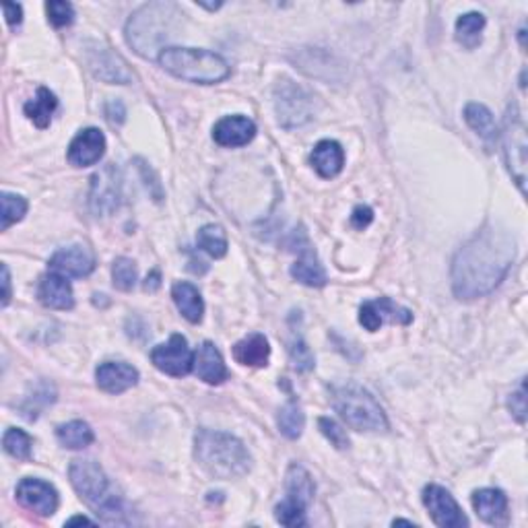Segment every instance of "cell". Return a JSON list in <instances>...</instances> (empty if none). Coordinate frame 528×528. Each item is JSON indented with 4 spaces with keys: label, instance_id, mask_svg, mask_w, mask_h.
Here are the masks:
<instances>
[{
    "label": "cell",
    "instance_id": "6da1fadb",
    "mask_svg": "<svg viewBox=\"0 0 528 528\" xmlns=\"http://www.w3.org/2000/svg\"><path fill=\"white\" fill-rule=\"evenodd\" d=\"M514 258L516 240L508 229L481 227L452 260V292L465 302L489 295L505 279Z\"/></svg>",
    "mask_w": 528,
    "mask_h": 528
},
{
    "label": "cell",
    "instance_id": "7a4b0ae2",
    "mask_svg": "<svg viewBox=\"0 0 528 528\" xmlns=\"http://www.w3.org/2000/svg\"><path fill=\"white\" fill-rule=\"evenodd\" d=\"M184 13L176 3L155 0L143 5L132 14L126 24V42L147 61H158L163 50V43L172 40L180 29Z\"/></svg>",
    "mask_w": 528,
    "mask_h": 528
},
{
    "label": "cell",
    "instance_id": "3957f363",
    "mask_svg": "<svg viewBox=\"0 0 528 528\" xmlns=\"http://www.w3.org/2000/svg\"><path fill=\"white\" fill-rule=\"evenodd\" d=\"M195 456L200 468L215 479H240L252 468V456L235 436L226 431L198 429Z\"/></svg>",
    "mask_w": 528,
    "mask_h": 528
},
{
    "label": "cell",
    "instance_id": "277c9868",
    "mask_svg": "<svg viewBox=\"0 0 528 528\" xmlns=\"http://www.w3.org/2000/svg\"><path fill=\"white\" fill-rule=\"evenodd\" d=\"M69 479L74 492L85 504L91 505L95 514L111 524L126 523L124 504L111 492L106 473L95 460H72L69 466Z\"/></svg>",
    "mask_w": 528,
    "mask_h": 528
},
{
    "label": "cell",
    "instance_id": "5b68a950",
    "mask_svg": "<svg viewBox=\"0 0 528 528\" xmlns=\"http://www.w3.org/2000/svg\"><path fill=\"white\" fill-rule=\"evenodd\" d=\"M158 61L169 74L188 83L213 85L229 77L226 58L209 50L169 46L161 52Z\"/></svg>",
    "mask_w": 528,
    "mask_h": 528
},
{
    "label": "cell",
    "instance_id": "8992f818",
    "mask_svg": "<svg viewBox=\"0 0 528 528\" xmlns=\"http://www.w3.org/2000/svg\"><path fill=\"white\" fill-rule=\"evenodd\" d=\"M331 398L334 411L341 415V419L351 429L374 431V434L389 429V419H386L384 408L360 384L347 382L332 386Z\"/></svg>",
    "mask_w": 528,
    "mask_h": 528
},
{
    "label": "cell",
    "instance_id": "52a82bcc",
    "mask_svg": "<svg viewBox=\"0 0 528 528\" xmlns=\"http://www.w3.org/2000/svg\"><path fill=\"white\" fill-rule=\"evenodd\" d=\"M314 494L316 485L312 475L302 465H292L285 475V500L274 508V518L283 526H303Z\"/></svg>",
    "mask_w": 528,
    "mask_h": 528
},
{
    "label": "cell",
    "instance_id": "ba28073f",
    "mask_svg": "<svg viewBox=\"0 0 528 528\" xmlns=\"http://www.w3.org/2000/svg\"><path fill=\"white\" fill-rule=\"evenodd\" d=\"M502 139L504 158L508 163V169L520 192L526 190V166H528V143H526V124L520 116L516 106H510L508 114L504 118V129L497 132Z\"/></svg>",
    "mask_w": 528,
    "mask_h": 528
},
{
    "label": "cell",
    "instance_id": "9c48e42d",
    "mask_svg": "<svg viewBox=\"0 0 528 528\" xmlns=\"http://www.w3.org/2000/svg\"><path fill=\"white\" fill-rule=\"evenodd\" d=\"M316 98L302 85L281 79L274 87V111L283 129H297L310 122L316 114Z\"/></svg>",
    "mask_w": 528,
    "mask_h": 528
},
{
    "label": "cell",
    "instance_id": "30bf717a",
    "mask_svg": "<svg viewBox=\"0 0 528 528\" xmlns=\"http://www.w3.org/2000/svg\"><path fill=\"white\" fill-rule=\"evenodd\" d=\"M85 61L89 71L98 79L106 81V83L126 85L132 83V79H135V74L129 69V62L116 50L106 46V43H89V48L85 50Z\"/></svg>",
    "mask_w": 528,
    "mask_h": 528
},
{
    "label": "cell",
    "instance_id": "8fae6325",
    "mask_svg": "<svg viewBox=\"0 0 528 528\" xmlns=\"http://www.w3.org/2000/svg\"><path fill=\"white\" fill-rule=\"evenodd\" d=\"M151 361L163 374L174 378L188 376L195 370V353L182 334H172L168 343L155 347L151 351Z\"/></svg>",
    "mask_w": 528,
    "mask_h": 528
},
{
    "label": "cell",
    "instance_id": "7c38bea8",
    "mask_svg": "<svg viewBox=\"0 0 528 528\" xmlns=\"http://www.w3.org/2000/svg\"><path fill=\"white\" fill-rule=\"evenodd\" d=\"M423 504H426L431 520H434L437 526H442V528L468 526V520L465 516L463 508H460L458 502L452 497L448 489H444L442 485L431 483V485L423 489Z\"/></svg>",
    "mask_w": 528,
    "mask_h": 528
},
{
    "label": "cell",
    "instance_id": "4fadbf2b",
    "mask_svg": "<svg viewBox=\"0 0 528 528\" xmlns=\"http://www.w3.org/2000/svg\"><path fill=\"white\" fill-rule=\"evenodd\" d=\"M122 197V180L116 166L108 163L100 169L91 180V192H89V205L95 215H110L118 209Z\"/></svg>",
    "mask_w": 528,
    "mask_h": 528
},
{
    "label": "cell",
    "instance_id": "5bb4252c",
    "mask_svg": "<svg viewBox=\"0 0 528 528\" xmlns=\"http://www.w3.org/2000/svg\"><path fill=\"white\" fill-rule=\"evenodd\" d=\"M389 324H411L413 322V312L398 306L397 302H392L390 297H378V300H370L360 308V324L370 332L380 331L382 326Z\"/></svg>",
    "mask_w": 528,
    "mask_h": 528
},
{
    "label": "cell",
    "instance_id": "9a60e30c",
    "mask_svg": "<svg viewBox=\"0 0 528 528\" xmlns=\"http://www.w3.org/2000/svg\"><path fill=\"white\" fill-rule=\"evenodd\" d=\"M292 248L300 252V258H297L295 264L292 266V277L295 281H300L302 285L324 287L326 281H329V277H326L324 266L320 264V260L316 256L314 248L310 246L306 234L300 232V237H297V234H293Z\"/></svg>",
    "mask_w": 528,
    "mask_h": 528
},
{
    "label": "cell",
    "instance_id": "2e32d148",
    "mask_svg": "<svg viewBox=\"0 0 528 528\" xmlns=\"http://www.w3.org/2000/svg\"><path fill=\"white\" fill-rule=\"evenodd\" d=\"M17 502L40 516H52L58 510V492L48 481L27 477L17 485Z\"/></svg>",
    "mask_w": 528,
    "mask_h": 528
},
{
    "label": "cell",
    "instance_id": "e0dca14e",
    "mask_svg": "<svg viewBox=\"0 0 528 528\" xmlns=\"http://www.w3.org/2000/svg\"><path fill=\"white\" fill-rule=\"evenodd\" d=\"M50 269L54 273H61L64 277L83 279L89 277L95 269V256L87 246H69L54 252L50 258Z\"/></svg>",
    "mask_w": 528,
    "mask_h": 528
},
{
    "label": "cell",
    "instance_id": "ac0fdd59",
    "mask_svg": "<svg viewBox=\"0 0 528 528\" xmlns=\"http://www.w3.org/2000/svg\"><path fill=\"white\" fill-rule=\"evenodd\" d=\"M106 153V137L100 129H85L71 140L69 161L74 168L95 166Z\"/></svg>",
    "mask_w": 528,
    "mask_h": 528
},
{
    "label": "cell",
    "instance_id": "d6986e66",
    "mask_svg": "<svg viewBox=\"0 0 528 528\" xmlns=\"http://www.w3.org/2000/svg\"><path fill=\"white\" fill-rule=\"evenodd\" d=\"M98 386L108 394H122L139 382V370L124 361H106L95 370Z\"/></svg>",
    "mask_w": 528,
    "mask_h": 528
},
{
    "label": "cell",
    "instance_id": "ffe728a7",
    "mask_svg": "<svg viewBox=\"0 0 528 528\" xmlns=\"http://www.w3.org/2000/svg\"><path fill=\"white\" fill-rule=\"evenodd\" d=\"M256 137V124L246 116H226L215 124L213 139L221 147H244Z\"/></svg>",
    "mask_w": 528,
    "mask_h": 528
},
{
    "label": "cell",
    "instance_id": "44dd1931",
    "mask_svg": "<svg viewBox=\"0 0 528 528\" xmlns=\"http://www.w3.org/2000/svg\"><path fill=\"white\" fill-rule=\"evenodd\" d=\"M473 508L487 524L505 526L510 520L508 497H505L502 489H477L473 494Z\"/></svg>",
    "mask_w": 528,
    "mask_h": 528
},
{
    "label": "cell",
    "instance_id": "7402d4cb",
    "mask_svg": "<svg viewBox=\"0 0 528 528\" xmlns=\"http://www.w3.org/2000/svg\"><path fill=\"white\" fill-rule=\"evenodd\" d=\"M37 300L52 310H72L74 295L71 283L61 273H48L37 285Z\"/></svg>",
    "mask_w": 528,
    "mask_h": 528
},
{
    "label": "cell",
    "instance_id": "603a6c76",
    "mask_svg": "<svg viewBox=\"0 0 528 528\" xmlns=\"http://www.w3.org/2000/svg\"><path fill=\"white\" fill-rule=\"evenodd\" d=\"M195 374L206 384H223L227 380L226 361L211 341H205L195 353Z\"/></svg>",
    "mask_w": 528,
    "mask_h": 528
},
{
    "label": "cell",
    "instance_id": "cb8c5ba5",
    "mask_svg": "<svg viewBox=\"0 0 528 528\" xmlns=\"http://www.w3.org/2000/svg\"><path fill=\"white\" fill-rule=\"evenodd\" d=\"M312 166L318 172V176L326 178H337L341 172H343L345 166V151L337 140H320V143L314 147L312 151Z\"/></svg>",
    "mask_w": 528,
    "mask_h": 528
},
{
    "label": "cell",
    "instance_id": "d4e9b609",
    "mask_svg": "<svg viewBox=\"0 0 528 528\" xmlns=\"http://www.w3.org/2000/svg\"><path fill=\"white\" fill-rule=\"evenodd\" d=\"M234 357L240 366L248 368H264L271 357V345L264 334L252 332L246 339L237 341L234 347Z\"/></svg>",
    "mask_w": 528,
    "mask_h": 528
},
{
    "label": "cell",
    "instance_id": "484cf974",
    "mask_svg": "<svg viewBox=\"0 0 528 528\" xmlns=\"http://www.w3.org/2000/svg\"><path fill=\"white\" fill-rule=\"evenodd\" d=\"M172 297L178 310H180V314L188 320L190 324H198L200 320H203V314H205L203 295H200V292L192 285V283H186V281L174 283Z\"/></svg>",
    "mask_w": 528,
    "mask_h": 528
},
{
    "label": "cell",
    "instance_id": "4316f807",
    "mask_svg": "<svg viewBox=\"0 0 528 528\" xmlns=\"http://www.w3.org/2000/svg\"><path fill=\"white\" fill-rule=\"evenodd\" d=\"M58 108L56 95L46 87L37 89L35 98L29 100L25 103V116L32 120L37 129H48L52 122V114H54Z\"/></svg>",
    "mask_w": 528,
    "mask_h": 528
},
{
    "label": "cell",
    "instance_id": "83f0119b",
    "mask_svg": "<svg viewBox=\"0 0 528 528\" xmlns=\"http://www.w3.org/2000/svg\"><path fill=\"white\" fill-rule=\"evenodd\" d=\"M56 437L64 448L83 450L95 440L93 429L85 421H69L56 427Z\"/></svg>",
    "mask_w": 528,
    "mask_h": 528
},
{
    "label": "cell",
    "instance_id": "f1b7e54d",
    "mask_svg": "<svg viewBox=\"0 0 528 528\" xmlns=\"http://www.w3.org/2000/svg\"><path fill=\"white\" fill-rule=\"evenodd\" d=\"M465 120L479 137H483L485 140H494L497 137L495 118L492 111H489V108L483 106V103H468V106L465 108Z\"/></svg>",
    "mask_w": 528,
    "mask_h": 528
},
{
    "label": "cell",
    "instance_id": "f546056e",
    "mask_svg": "<svg viewBox=\"0 0 528 528\" xmlns=\"http://www.w3.org/2000/svg\"><path fill=\"white\" fill-rule=\"evenodd\" d=\"M277 427L287 440H297L303 434V427H306V415H303L302 407L295 403V400H289L287 405L281 407V411L277 415Z\"/></svg>",
    "mask_w": 528,
    "mask_h": 528
},
{
    "label": "cell",
    "instance_id": "4dcf8cb0",
    "mask_svg": "<svg viewBox=\"0 0 528 528\" xmlns=\"http://www.w3.org/2000/svg\"><path fill=\"white\" fill-rule=\"evenodd\" d=\"M483 29H485V17L481 13H466L456 21V40L468 50L477 48Z\"/></svg>",
    "mask_w": 528,
    "mask_h": 528
},
{
    "label": "cell",
    "instance_id": "1f68e13d",
    "mask_svg": "<svg viewBox=\"0 0 528 528\" xmlns=\"http://www.w3.org/2000/svg\"><path fill=\"white\" fill-rule=\"evenodd\" d=\"M197 244L198 248L206 252V254L213 256V258H223L227 254V235H226V229L221 226H205L200 227V232L197 235Z\"/></svg>",
    "mask_w": 528,
    "mask_h": 528
},
{
    "label": "cell",
    "instance_id": "d6a6232c",
    "mask_svg": "<svg viewBox=\"0 0 528 528\" xmlns=\"http://www.w3.org/2000/svg\"><path fill=\"white\" fill-rule=\"evenodd\" d=\"M3 448H5L6 455H11L13 458L29 460V458H32L34 440L25 434L24 429L9 427L5 431V436H3Z\"/></svg>",
    "mask_w": 528,
    "mask_h": 528
},
{
    "label": "cell",
    "instance_id": "836d02e7",
    "mask_svg": "<svg viewBox=\"0 0 528 528\" xmlns=\"http://www.w3.org/2000/svg\"><path fill=\"white\" fill-rule=\"evenodd\" d=\"M0 205H3V215H0V229L6 232L13 223H17L25 217L27 213V200L19 195H11V192H3L0 195Z\"/></svg>",
    "mask_w": 528,
    "mask_h": 528
},
{
    "label": "cell",
    "instance_id": "e575fe53",
    "mask_svg": "<svg viewBox=\"0 0 528 528\" xmlns=\"http://www.w3.org/2000/svg\"><path fill=\"white\" fill-rule=\"evenodd\" d=\"M111 279H114L116 289H120V292H132L139 279L135 260H130L126 256L116 258L114 266H111Z\"/></svg>",
    "mask_w": 528,
    "mask_h": 528
},
{
    "label": "cell",
    "instance_id": "d590c367",
    "mask_svg": "<svg viewBox=\"0 0 528 528\" xmlns=\"http://www.w3.org/2000/svg\"><path fill=\"white\" fill-rule=\"evenodd\" d=\"M56 400V392L52 389L50 384H42L40 389H37L32 397H27L25 405H24V415L27 419H35L40 411L46 405H52Z\"/></svg>",
    "mask_w": 528,
    "mask_h": 528
},
{
    "label": "cell",
    "instance_id": "8d00e7d4",
    "mask_svg": "<svg viewBox=\"0 0 528 528\" xmlns=\"http://www.w3.org/2000/svg\"><path fill=\"white\" fill-rule=\"evenodd\" d=\"M289 360H292L293 370L302 371V374H306V371H312L316 366L314 353L310 351V347L303 343L302 339H293L292 341V345H289Z\"/></svg>",
    "mask_w": 528,
    "mask_h": 528
},
{
    "label": "cell",
    "instance_id": "74e56055",
    "mask_svg": "<svg viewBox=\"0 0 528 528\" xmlns=\"http://www.w3.org/2000/svg\"><path fill=\"white\" fill-rule=\"evenodd\" d=\"M48 19L54 27H66L74 21V9L71 3H64V0H50L46 5Z\"/></svg>",
    "mask_w": 528,
    "mask_h": 528
},
{
    "label": "cell",
    "instance_id": "f35d334b",
    "mask_svg": "<svg viewBox=\"0 0 528 528\" xmlns=\"http://www.w3.org/2000/svg\"><path fill=\"white\" fill-rule=\"evenodd\" d=\"M318 427H320V431H322V434L326 437H329L334 448H339V450L349 448V436H347V431L343 427H341L337 421L331 419V418H320L318 419Z\"/></svg>",
    "mask_w": 528,
    "mask_h": 528
},
{
    "label": "cell",
    "instance_id": "ab89813d",
    "mask_svg": "<svg viewBox=\"0 0 528 528\" xmlns=\"http://www.w3.org/2000/svg\"><path fill=\"white\" fill-rule=\"evenodd\" d=\"M508 407H510V411H512V415H514L518 423L526 421V390H524V384L520 386L518 392L510 394Z\"/></svg>",
    "mask_w": 528,
    "mask_h": 528
},
{
    "label": "cell",
    "instance_id": "60d3db41",
    "mask_svg": "<svg viewBox=\"0 0 528 528\" xmlns=\"http://www.w3.org/2000/svg\"><path fill=\"white\" fill-rule=\"evenodd\" d=\"M371 221H374V211H371L370 206H363V205L355 206V211L351 215V226L355 229H366Z\"/></svg>",
    "mask_w": 528,
    "mask_h": 528
},
{
    "label": "cell",
    "instance_id": "b9f144b4",
    "mask_svg": "<svg viewBox=\"0 0 528 528\" xmlns=\"http://www.w3.org/2000/svg\"><path fill=\"white\" fill-rule=\"evenodd\" d=\"M106 116L110 124L114 126H120L124 122V116H126V110H124V103L120 100H111L108 101L106 106Z\"/></svg>",
    "mask_w": 528,
    "mask_h": 528
},
{
    "label": "cell",
    "instance_id": "7bdbcfd3",
    "mask_svg": "<svg viewBox=\"0 0 528 528\" xmlns=\"http://www.w3.org/2000/svg\"><path fill=\"white\" fill-rule=\"evenodd\" d=\"M3 11H5L6 24L9 25H19L21 21H24V9H21V5L17 3H5Z\"/></svg>",
    "mask_w": 528,
    "mask_h": 528
},
{
    "label": "cell",
    "instance_id": "ee69618b",
    "mask_svg": "<svg viewBox=\"0 0 528 528\" xmlns=\"http://www.w3.org/2000/svg\"><path fill=\"white\" fill-rule=\"evenodd\" d=\"M11 297H13V292H11V273H9V266L3 264V308L9 306Z\"/></svg>",
    "mask_w": 528,
    "mask_h": 528
},
{
    "label": "cell",
    "instance_id": "f6af8a7d",
    "mask_svg": "<svg viewBox=\"0 0 528 528\" xmlns=\"http://www.w3.org/2000/svg\"><path fill=\"white\" fill-rule=\"evenodd\" d=\"M161 285V281H159V271H153L151 274H149L147 281H145V292H155Z\"/></svg>",
    "mask_w": 528,
    "mask_h": 528
},
{
    "label": "cell",
    "instance_id": "bcb514c9",
    "mask_svg": "<svg viewBox=\"0 0 528 528\" xmlns=\"http://www.w3.org/2000/svg\"><path fill=\"white\" fill-rule=\"evenodd\" d=\"M74 524H93V523L85 516H74L71 520H66V526H74Z\"/></svg>",
    "mask_w": 528,
    "mask_h": 528
},
{
    "label": "cell",
    "instance_id": "7dc6e473",
    "mask_svg": "<svg viewBox=\"0 0 528 528\" xmlns=\"http://www.w3.org/2000/svg\"><path fill=\"white\" fill-rule=\"evenodd\" d=\"M392 524H394V526H397V524H407V526H415V524L411 523V520H394V523H392Z\"/></svg>",
    "mask_w": 528,
    "mask_h": 528
}]
</instances>
